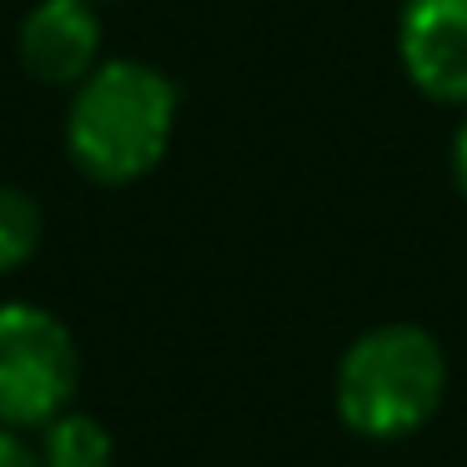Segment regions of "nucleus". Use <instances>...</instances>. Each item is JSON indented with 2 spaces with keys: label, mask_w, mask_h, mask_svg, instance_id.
Masks as SVG:
<instances>
[{
  "label": "nucleus",
  "mask_w": 467,
  "mask_h": 467,
  "mask_svg": "<svg viewBox=\"0 0 467 467\" xmlns=\"http://www.w3.org/2000/svg\"><path fill=\"white\" fill-rule=\"evenodd\" d=\"M182 116L176 81L151 61H101L66 106V151L101 186H131L166 161Z\"/></svg>",
  "instance_id": "obj_1"
},
{
  "label": "nucleus",
  "mask_w": 467,
  "mask_h": 467,
  "mask_svg": "<svg viewBox=\"0 0 467 467\" xmlns=\"http://www.w3.org/2000/svg\"><path fill=\"white\" fill-rule=\"evenodd\" d=\"M447 392V357L432 332L387 322L362 332L337 367V412L357 437L397 442L432 422Z\"/></svg>",
  "instance_id": "obj_2"
},
{
  "label": "nucleus",
  "mask_w": 467,
  "mask_h": 467,
  "mask_svg": "<svg viewBox=\"0 0 467 467\" xmlns=\"http://www.w3.org/2000/svg\"><path fill=\"white\" fill-rule=\"evenodd\" d=\"M81 352L71 327L36 302L0 306V427H46L71 412Z\"/></svg>",
  "instance_id": "obj_3"
},
{
  "label": "nucleus",
  "mask_w": 467,
  "mask_h": 467,
  "mask_svg": "<svg viewBox=\"0 0 467 467\" xmlns=\"http://www.w3.org/2000/svg\"><path fill=\"white\" fill-rule=\"evenodd\" d=\"M397 61L427 101L467 111V0H402Z\"/></svg>",
  "instance_id": "obj_4"
},
{
  "label": "nucleus",
  "mask_w": 467,
  "mask_h": 467,
  "mask_svg": "<svg viewBox=\"0 0 467 467\" xmlns=\"http://www.w3.org/2000/svg\"><path fill=\"white\" fill-rule=\"evenodd\" d=\"M16 51L31 81L76 91L101 66V16L91 0H36L21 21Z\"/></svg>",
  "instance_id": "obj_5"
},
{
  "label": "nucleus",
  "mask_w": 467,
  "mask_h": 467,
  "mask_svg": "<svg viewBox=\"0 0 467 467\" xmlns=\"http://www.w3.org/2000/svg\"><path fill=\"white\" fill-rule=\"evenodd\" d=\"M116 442L91 412H61L41 427V467H111Z\"/></svg>",
  "instance_id": "obj_6"
},
{
  "label": "nucleus",
  "mask_w": 467,
  "mask_h": 467,
  "mask_svg": "<svg viewBox=\"0 0 467 467\" xmlns=\"http://www.w3.org/2000/svg\"><path fill=\"white\" fill-rule=\"evenodd\" d=\"M41 246V206L21 186H0V276L21 272Z\"/></svg>",
  "instance_id": "obj_7"
},
{
  "label": "nucleus",
  "mask_w": 467,
  "mask_h": 467,
  "mask_svg": "<svg viewBox=\"0 0 467 467\" xmlns=\"http://www.w3.org/2000/svg\"><path fill=\"white\" fill-rule=\"evenodd\" d=\"M0 467H41V452L16 427H0Z\"/></svg>",
  "instance_id": "obj_8"
},
{
  "label": "nucleus",
  "mask_w": 467,
  "mask_h": 467,
  "mask_svg": "<svg viewBox=\"0 0 467 467\" xmlns=\"http://www.w3.org/2000/svg\"><path fill=\"white\" fill-rule=\"evenodd\" d=\"M452 176H457V192L467 196V116H462V126L452 131Z\"/></svg>",
  "instance_id": "obj_9"
},
{
  "label": "nucleus",
  "mask_w": 467,
  "mask_h": 467,
  "mask_svg": "<svg viewBox=\"0 0 467 467\" xmlns=\"http://www.w3.org/2000/svg\"><path fill=\"white\" fill-rule=\"evenodd\" d=\"M91 5H96V0H91Z\"/></svg>",
  "instance_id": "obj_10"
}]
</instances>
